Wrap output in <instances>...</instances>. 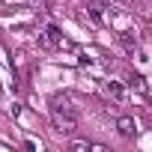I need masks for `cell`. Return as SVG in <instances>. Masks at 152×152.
Here are the masks:
<instances>
[{
    "label": "cell",
    "mask_w": 152,
    "mask_h": 152,
    "mask_svg": "<svg viewBox=\"0 0 152 152\" xmlns=\"http://www.w3.org/2000/svg\"><path fill=\"white\" fill-rule=\"evenodd\" d=\"M51 119L57 125V131H75L78 128V110L69 102V96H54L51 99Z\"/></svg>",
    "instance_id": "1"
},
{
    "label": "cell",
    "mask_w": 152,
    "mask_h": 152,
    "mask_svg": "<svg viewBox=\"0 0 152 152\" xmlns=\"http://www.w3.org/2000/svg\"><path fill=\"white\" fill-rule=\"evenodd\" d=\"M42 45L45 48H60L63 45V33L51 24V27H45V33H42Z\"/></svg>",
    "instance_id": "2"
},
{
    "label": "cell",
    "mask_w": 152,
    "mask_h": 152,
    "mask_svg": "<svg viewBox=\"0 0 152 152\" xmlns=\"http://www.w3.org/2000/svg\"><path fill=\"white\" fill-rule=\"evenodd\" d=\"M116 128H119V134H122V137H134V128H137V125H134V119H131V116H119Z\"/></svg>",
    "instance_id": "3"
},
{
    "label": "cell",
    "mask_w": 152,
    "mask_h": 152,
    "mask_svg": "<svg viewBox=\"0 0 152 152\" xmlns=\"http://www.w3.org/2000/svg\"><path fill=\"white\" fill-rule=\"evenodd\" d=\"M107 90H110V96H113L116 102H122V87H119V84H113V81H110V87H107Z\"/></svg>",
    "instance_id": "4"
},
{
    "label": "cell",
    "mask_w": 152,
    "mask_h": 152,
    "mask_svg": "<svg viewBox=\"0 0 152 152\" xmlns=\"http://www.w3.org/2000/svg\"><path fill=\"white\" fill-rule=\"evenodd\" d=\"M128 81H131V87H137V90H143V78H140V75H131Z\"/></svg>",
    "instance_id": "5"
},
{
    "label": "cell",
    "mask_w": 152,
    "mask_h": 152,
    "mask_svg": "<svg viewBox=\"0 0 152 152\" xmlns=\"http://www.w3.org/2000/svg\"><path fill=\"white\" fill-rule=\"evenodd\" d=\"M72 149H93L87 140H72Z\"/></svg>",
    "instance_id": "6"
}]
</instances>
